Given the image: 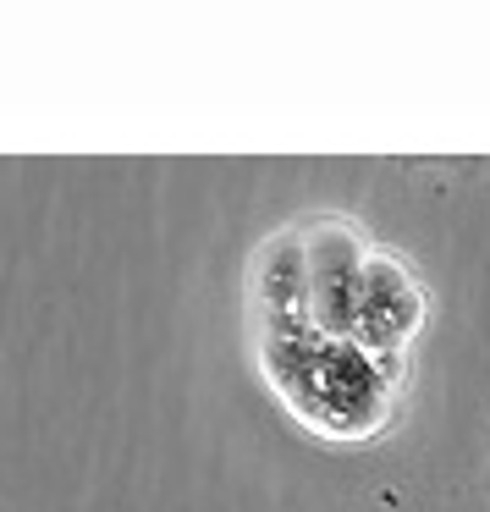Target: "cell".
<instances>
[{"mask_svg": "<svg viewBox=\"0 0 490 512\" xmlns=\"http://www.w3.org/2000/svg\"><path fill=\"white\" fill-rule=\"evenodd\" d=\"M259 358L281 397L331 435H364L380 419V391L364 353L320 336L309 320H265Z\"/></svg>", "mask_w": 490, "mask_h": 512, "instance_id": "6da1fadb", "label": "cell"}, {"mask_svg": "<svg viewBox=\"0 0 490 512\" xmlns=\"http://www.w3.org/2000/svg\"><path fill=\"white\" fill-rule=\"evenodd\" d=\"M364 265L358 243L342 226H314L303 237V309L309 325L331 342H347L358 331V303H364Z\"/></svg>", "mask_w": 490, "mask_h": 512, "instance_id": "7a4b0ae2", "label": "cell"}, {"mask_svg": "<svg viewBox=\"0 0 490 512\" xmlns=\"http://www.w3.org/2000/svg\"><path fill=\"white\" fill-rule=\"evenodd\" d=\"M419 320V292L408 287L402 265H391L386 254H369L364 265V303H358V336L369 347L402 342Z\"/></svg>", "mask_w": 490, "mask_h": 512, "instance_id": "3957f363", "label": "cell"}, {"mask_svg": "<svg viewBox=\"0 0 490 512\" xmlns=\"http://www.w3.org/2000/svg\"><path fill=\"white\" fill-rule=\"evenodd\" d=\"M485 490H490V430H485Z\"/></svg>", "mask_w": 490, "mask_h": 512, "instance_id": "277c9868", "label": "cell"}]
</instances>
